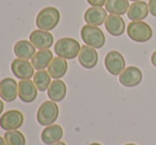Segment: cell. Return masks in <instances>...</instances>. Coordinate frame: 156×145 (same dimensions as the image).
I'll use <instances>...</instances> for the list:
<instances>
[{"mask_svg":"<svg viewBox=\"0 0 156 145\" xmlns=\"http://www.w3.org/2000/svg\"><path fill=\"white\" fill-rule=\"evenodd\" d=\"M60 18L61 14L58 9L53 8V6H47L37 14L35 23L39 30L50 31L58 25Z\"/></svg>","mask_w":156,"mask_h":145,"instance_id":"cell-1","label":"cell"},{"mask_svg":"<svg viewBox=\"0 0 156 145\" xmlns=\"http://www.w3.org/2000/svg\"><path fill=\"white\" fill-rule=\"evenodd\" d=\"M81 46L79 42L71 37H63L60 39L54 45V52L58 57L65 60H72L76 58L80 54Z\"/></svg>","mask_w":156,"mask_h":145,"instance_id":"cell-2","label":"cell"},{"mask_svg":"<svg viewBox=\"0 0 156 145\" xmlns=\"http://www.w3.org/2000/svg\"><path fill=\"white\" fill-rule=\"evenodd\" d=\"M58 112L60 110L58 105L52 100H47L43 102L37 110L36 120L41 126H50V125H53L54 122L58 120Z\"/></svg>","mask_w":156,"mask_h":145,"instance_id":"cell-3","label":"cell"},{"mask_svg":"<svg viewBox=\"0 0 156 145\" xmlns=\"http://www.w3.org/2000/svg\"><path fill=\"white\" fill-rule=\"evenodd\" d=\"M81 37L87 46L99 49L105 44V35L99 27L91 25H85L81 29Z\"/></svg>","mask_w":156,"mask_h":145,"instance_id":"cell-4","label":"cell"},{"mask_svg":"<svg viewBox=\"0 0 156 145\" xmlns=\"http://www.w3.org/2000/svg\"><path fill=\"white\" fill-rule=\"evenodd\" d=\"M127 35L137 43H146L153 36V30L144 21H132L127 26Z\"/></svg>","mask_w":156,"mask_h":145,"instance_id":"cell-5","label":"cell"},{"mask_svg":"<svg viewBox=\"0 0 156 145\" xmlns=\"http://www.w3.org/2000/svg\"><path fill=\"white\" fill-rule=\"evenodd\" d=\"M104 65L109 74L113 76H119L125 69V60L119 51L112 50L105 56Z\"/></svg>","mask_w":156,"mask_h":145,"instance_id":"cell-6","label":"cell"},{"mask_svg":"<svg viewBox=\"0 0 156 145\" xmlns=\"http://www.w3.org/2000/svg\"><path fill=\"white\" fill-rule=\"evenodd\" d=\"M23 114L18 110H9L0 117V127L3 130H17L23 124Z\"/></svg>","mask_w":156,"mask_h":145,"instance_id":"cell-7","label":"cell"},{"mask_svg":"<svg viewBox=\"0 0 156 145\" xmlns=\"http://www.w3.org/2000/svg\"><path fill=\"white\" fill-rule=\"evenodd\" d=\"M12 72L20 80H27L34 76V66L31 62L23 59H15L11 64Z\"/></svg>","mask_w":156,"mask_h":145,"instance_id":"cell-8","label":"cell"},{"mask_svg":"<svg viewBox=\"0 0 156 145\" xmlns=\"http://www.w3.org/2000/svg\"><path fill=\"white\" fill-rule=\"evenodd\" d=\"M142 80V72L138 67L129 66L119 75V82L123 87H137Z\"/></svg>","mask_w":156,"mask_h":145,"instance_id":"cell-9","label":"cell"},{"mask_svg":"<svg viewBox=\"0 0 156 145\" xmlns=\"http://www.w3.org/2000/svg\"><path fill=\"white\" fill-rule=\"evenodd\" d=\"M18 96V83L13 78H4L0 81V97L4 102H14Z\"/></svg>","mask_w":156,"mask_h":145,"instance_id":"cell-10","label":"cell"},{"mask_svg":"<svg viewBox=\"0 0 156 145\" xmlns=\"http://www.w3.org/2000/svg\"><path fill=\"white\" fill-rule=\"evenodd\" d=\"M30 42L33 44L35 48L39 50L49 49L53 45V35L49 31L45 30H34L30 34Z\"/></svg>","mask_w":156,"mask_h":145,"instance_id":"cell-11","label":"cell"},{"mask_svg":"<svg viewBox=\"0 0 156 145\" xmlns=\"http://www.w3.org/2000/svg\"><path fill=\"white\" fill-rule=\"evenodd\" d=\"M79 63L82 65L84 69H91L98 63V52L94 48L90 46L84 45L81 47L80 54H79Z\"/></svg>","mask_w":156,"mask_h":145,"instance_id":"cell-12","label":"cell"},{"mask_svg":"<svg viewBox=\"0 0 156 145\" xmlns=\"http://www.w3.org/2000/svg\"><path fill=\"white\" fill-rule=\"evenodd\" d=\"M18 97L21 102L29 104L36 99L37 97V87H35L34 82L30 79L20 80L18 82Z\"/></svg>","mask_w":156,"mask_h":145,"instance_id":"cell-13","label":"cell"},{"mask_svg":"<svg viewBox=\"0 0 156 145\" xmlns=\"http://www.w3.org/2000/svg\"><path fill=\"white\" fill-rule=\"evenodd\" d=\"M106 18V10H104L102 6H91L87 9L86 12L84 13V20L86 21L87 25L96 26V27L104 24Z\"/></svg>","mask_w":156,"mask_h":145,"instance_id":"cell-14","label":"cell"},{"mask_svg":"<svg viewBox=\"0 0 156 145\" xmlns=\"http://www.w3.org/2000/svg\"><path fill=\"white\" fill-rule=\"evenodd\" d=\"M104 25L106 31L113 36H120L124 33L125 23L123 18L120 15H115V14L108 15Z\"/></svg>","mask_w":156,"mask_h":145,"instance_id":"cell-15","label":"cell"},{"mask_svg":"<svg viewBox=\"0 0 156 145\" xmlns=\"http://www.w3.org/2000/svg\"><path fill=\"white\" fill-rule=\"evenodd\" d=\"M149 13H150V10H149V6L147 4V2L135 1L132 4H129L126 14L132 21H140L147 18Z\"/></svg>","mask_w":156,"mask_h":145,"instance_id":"cell-16","label":"cell"},{"mask_svg":"<svg viewBox=\"0 0 156 145\" xmlns=\"http://www.w3.org/2000/svg\"><path fill=\"white\" fill-rule=\"evenodd\" d=\"M63 137V128L60 125H50L41 131V139L44 144L52 145L60 142Z\"/></svg>","mask_w":156,"mask_h":145,"instance_id":"cell-17","label":"cell"},{"mask_svg":"<svg viewBox=\"0 0 156 145\" xmlns=\"http://www.w3.org/2000/svg\"><path fill=\"white\" fill-rule=\"evenodd\" d=\"M47 93L50 100L54 102H62L67 93V87H66L65 82L60 79H54V81H52L51 84L48 87Z\"/></svg>","mask_w":156,"mask_h":145,"instance_id":"cell-18","label":"cell"},{"mask_svg":"<svg viewBox=\"0 0 156 145\" xmlns=\"http://www.w3.org/2000/svg\"><path fill=\"white\" fill-rule=\"evenodd\" d=\"M14 54L18 59L30 60L36 54V50H35V47L30 41L21 39L14 45Z\"/></svg>","mask_w":156,"mask_h":145,"instance_id":"cell-19","label":"cell"},{"mask_svg":"<svg viewBox=\"0 0 156 145\" xmlns=\"http://www.w3.org/2000/svg\"><path fill=\"white\" fill-rule=\"evenodd\" d=\"M53 60V54L50 49H43L37 51L32 58V65L37 71H43L50 65Z\"/></svg>","mask_w":156,"mask_h":145,"instance_id":"cell-20","label":"cell"},{"mask_svg":"<svg viewBox=\"0 0 156 145\" xmlns=\"http://www.w3.org/2000/svg\"><path fill=\"white\" fill-rule=\"evenodd\" d=\"M68 69V63L65 59L56 57L53 58L50 65L48 66V72L53 79H60L65 76Z\"/></svg>","mask_w":156,"mask_h":145,"instance_id":"cell-21","label":"cell"},{"mask_svg":"<svg viewBox=\"0 0 156 145\" xmlns=\"http://www.w3.org/2000/svg\"><path fill=\"white\" fill-rule=\"evenodd\" d=\"M129 8V0H106L105 10L111 14L123 15Z\"/></svg>","mask_w":156,"mask_h":145,"instance_id":"cell-22","label":"cell"},{"mask_svg":"<svg viewBox=\"0 0 156 145\" xmlns=\"http://www.w3.org/2000/svg\"><path fill=\"white\" fill-rule=\"evenodd\" d=\"M33 82H34L35 87H37L38 91L44 92L48 90L49 85L51 84V76L45 69L37 71V72H35L34 76H33Z\"/></svg>","mask_w":156,"mask_h":145,"instance_id":"cell-23","label":"cell"},{"mask_svg":"<svg viewBox=\"0 0 156 145\" xmlns=\"http://www.w3.org/2000/svg\"><path fill=\"white\" fill-rule=\"evenodd\" d=\"M6 145H26V138L20 131L10 130L4 133Z\"/></svg>","mask_w":156,"mask_h":145,"instance_id":"cell-24","label":"cell"},{"mask_svg":"<svg viewBox=\"0 0 156 145\" xmlns=\"http://www.w3.org/2000/svg\"><path fill=\"white\" fill-rule=\"evenodd\" d=\"M148 6H149V10H150V13L154 17H156V0H149Z\"/></svg>","mask_w":156,"mask_h":145,"instance_id":"cell-25","label":"cell"},{"mask_svg":"<svg viewBox=\"0 0 156 145\" xmlns=\"http://www.w3.org/2000/svg\"><path fill=\"white\" fill-rule=\"evenodd\" d=\"M91 6H103L106 3V0H87Z\"/></svg>","mask_w":156,"mask_h":145,"instance_id":"cell-26","label":"cell"},{"mask_svg":"<svg viewBox=\"0 0 156 145\" xmlns=\"http://www.w3.org/2000/svg\"><path fill=\"white\" fill-rule=\"evenodd\" d=\"M151 62H152V64L156 67V50L152 54V56H151Z\"/></svg>","mask_w":156,"mask_h":145,"instance_id":"cell-27","label":"cell"},{"mask_svg":"<svg viewBox=\"0 0 156 145\" xmlns=\"http://www.w3.org/2000/svg\"><path fill=\"white\" fill-rule=\"evenodd\" d=\"M3 108H4V105H3V102L0 100V115H1L2 111H3Z\"/></svg>","mask_w":156,"mask_h":145,"instance_id":"cell-28","label":"cell"},{"mask_svg":"<svg viewBox=\"0 0 156 145\" xmlns=\"http://www.w3.org/2000/svg\"><path fill=\"white\" fill-rule=\"evenodd\" d=\"M0 145H6L5 140H4V138H2V137H0Z\"/></svg>","mask_w":156,"mask_h":145,"instance_id":"cell-29","label":"cell"},{"mask_svg":"<svg viewBox=\"0 0 156 145\" xmlns=\"http://www.w3.org/2000/svg\"><path fill=\"white\" fill-rule=\"evenodd\" d=\"M52 145H66L65 143H64V142H58V143H54V144H52Z\"/></svg>","mask_w":156,"mask_h":145,"instance_id":"cell-30","label":"cell"},{"mask_svg":"<svg viewBox=\"0 0 156 145\" xmlns=\"http://www.w3.org/2000/svg\"><path fill=\"white\" fill-rule=\"evenodd\" d=\"M89 145H101L100 143H97V142H94V143H90Z\"/></svg>","mask_w":156,"mask_h":145,"instance_id":"cell-31","label":"cell"},{"mask_svg":"<svg viewBox=\"0 0 156 145\" xmlns=\"http://www.w3.org/2000/svg\"><path fill=\"white\" fill-rule=\"evenodd\" d=\"M124 145H136V144H134V143H127V144H124Z\"/></svg>","mask_w":156,"mask_h":145,"instance_id":"cell-32","label":"cell"},{"mask_svg":"<svg viewBox=\"0 0 156 145\" xmlns=\"http://www.w3.org/2000/svg\"><path fill=\"white\" fill-rule=\"evenodd\" d=\"M129 1H134V2H135V1H140V0H129Z\"/></svg>","mask_w":156,"mask_h":145,"instance_id":"cell-33","label":"cell"}]
</instances>
